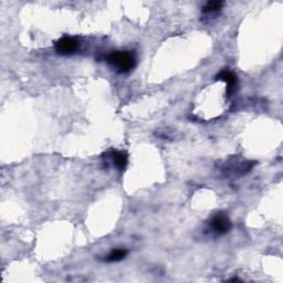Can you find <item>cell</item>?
Here are the masks:
<instances>
[{
  "label": "cell",
  "mask_w": 283,
  "mask_h": 283,
  "mask_svg": "<svg viewBox=\"0 0 283 283\" xmlns=\"http://www.w3.org/2000/svg\"><path fill=\"white\" fill-rule=\"evenodd\" d=\"M108 63L113 66V69L120 73H127L132 71L136 65V58L134 52L126 50H116L108 54Z\"/></svg>",
  "instance_id": "6da1fadb"
},
{
  "label": "cell",
  "mask_w": 283,
  "mask_h": 283,
  "mask_svg": "<svg viewBox=\"0 0 283 283\" xmlns=\"http://www.w3.org/2000/svg\"><path fill=\"white\" fill-rule=\"evenodd\" d=\"M224 3L223 2H209L203 7L204 14H215L223 8Z\"/></svg>",
  "instance_id": "52a82bcc"
},
{
  "label": "cell",
  "mask_w": 283,
  "mask_h": 283,
  "mask_svg": "<svg viewBox=\"0 0 283 283\" xmlns=\"http://www.w3.org/2000/svg\"><path fill=\"white\" fill-rule=\"evenodd\" d=\"M127 256L126 249H115L112 252H110L107 258L104 260L107 262H119L121 260H123Z\"/></svg>",
  "instance_id": "8992f818"
},
{
  "label": "cell",
  "mask_w": 283,
  "mask_h": 283,
  "mask_svg": "<svg viewBox=\"0 0 283 283\" xmlns=\"http://www.w3.org/2000/svg\"><path fill=\"white\" fill-rule=\"evenodd\" d=\"M209 229L212 230L215 235L224 236L230 231L231 221L227 217V215L219 213L215 215L212 220L209 221Z\"/></svg>",
  "instance_id": "7a4b0ae2"
},
{
  "label": "cell",
  "mask_w": 283,
  "mask_h": 283,
  "mask_svg": "<svg viewBox=\"0 0 283 283\" xmlns=\"http://www.w3.org/2000/svg\"><path fill=\"white\" fill-rule=\"evenodd\" d=\"M216 80L224 81L227 83V96L230 97L231 94L234 93L238 82V79L234 72H231L229 70H221L219 71V73L216 75Z\"/></svg>",
  "instance_id": "277c9868"
},
{
  "label": "cell",
  "mask_w": 283,
  "mask_h": 283,
  "mask_svg": "<svg viewBox=\"0 0 283 283\" xmlns=\"http://www.w3.org/2000/svg\"><path fill=\"white\" fill-rule=\"evenodd\" d=\"M77 47H79V43H77V41L74 38H71V37L60 38L54 44L55 51L61 55L73 54L77 50Z\"/></svg>",
  "instance_id": "3957f363"
},
{
  "label": "cell",
  "mask_w": 283,
  "mask_h": 283,
  "mask_svg": "<svg viewBox=\"0 0 283 283\" xmlns=\"http://www.w3.org/2000/svg\"><path fill=\"white\" fill-rule=\"evenodd\" d=\"M104 156H107V159L110 160L114 167L119 169H124L127 165V155L125 153L112 151L109 153H105Z\"/></svg>",
  "instance_id": "5b68a950"
}]
</instances>
